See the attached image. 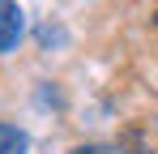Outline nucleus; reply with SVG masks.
Returning a JSON list of instances; mask_svg holds the SVG:
<instances>
[{"mask_svg": "<svg viewBox=\"0 0 158 154\" xmlns=\"http://www.w3.org/2000/svg\"><path fill=\"white\" fill-rule=\"evenodd\" d=\"M154 26H158V9H154Z\"/></svg>", "mask_w": 158, "mask_h": 154, "instance_id": "obj_4", "label": "nucleus"}, {"mask_svg": "<svg viewBox=\"0 0 158 154\" xmlns=\"http://www.w3.org/2000/svg\"><path fill=\"white\" fill-rule=\"evenodd\" d=\"M69 154H120V150H111V146H73Z\"/></svg>", "mask_w": 158, "mask_h": 154, "instance_id": "obj_3", "label": "nucleus"}, {"mask_svg": "<svg viewBox=\"0 0 158 154\" xmlns=\"http://www.w3.org/2000/svg\"><path fill=\"white\" fill-rule=\"evenodd\" d=\"M30 150V137L17 124H4L0 120V154H26Z\"/></svg>", "mask_w": 158, "mask_h": 154, "instance_id": "obj_2", "label": "nucleus"}, {"mask_svg": "<svg viewBox=\"0 0 158 154\" xmlns=\"http://www.w3.org/2000/svg\"><path fill=\"white\" fill-rule=\"evenodd\" d=\"M22 17H26V13H22V4H17V0H0V56L17 51L22 30H26V22H22Z\"/></svg>", "mask_w": 158, "mask_h": 154, "instance_id": "obj_1", "label": "nucleus"}]
</instances>
